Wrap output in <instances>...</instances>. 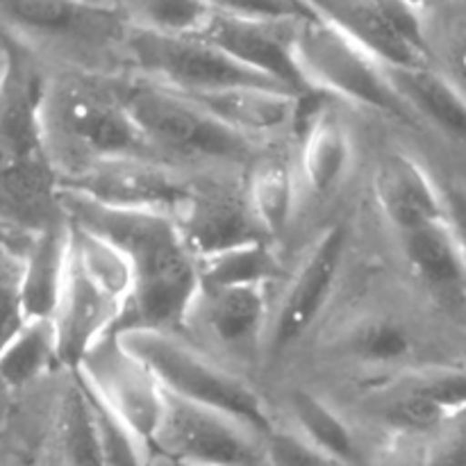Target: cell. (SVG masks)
I'll return each instance as SVG.
<instances>
[{
	"mask_svg": "<svg viewBox=\"0 0 466 466\" xmlns=\"http://www.w3.org/2000/svg\"><path fill=\"white\" fill-rule=\"evenodd\" d=\"M59 200L73 226L103 237L130 267L132 299L116 332L162 330L182 335L200 291V271L176 218L105 208L64 191H59Z\"/></svg>",
	"mask_w": 466,
	"mask_h": 466,
	"instance_id": "cell-1",
	"label": "cell"
},
{
	"mask_svg": "<svg viewBox=\"0 0 466 466\" xmlns=\"http://www.w3.org/2000/svg\"><path fill=\"white\" fill-rule=\"evenodd\" d=\"M41 126L59 177L107 159H159L123 103L116 80L98 73H48Z\"/></svg>",
	"mask_w": 466,
	"mask_h": 466,
	"instance_id": "cell-2",
	"label": "cell"
},
{
	"mask_svg": "<svg viewBox=\"0 0 466 466\" xmlns=\"http://www.w3.org/2000/svg\"><path fill=\"white\" fill-rule=\"evenodd\" d=\"M137 127L162 162L194 173L248 171L264 148L218 121L191 96L139 76L118 77Z\"/></svg>",
	"mask_w": 466,
	"mask_h": 466,
	"instance_id": "cell-3",
	"label": "cell"
},
{
	"mask_svg": "<svg viewBox=\"0 0 466 466\" xmlns=\"http://www.w3.org/2000/svg\"><path fill=\"white\" fill-rule=\"evenodd\" d=\"M130 299L126 258L103 237L71 223L66 278L53 317L64 369H76L94 346L118 330Z\"/></svg>",
	"mask_w": 466,
	"mask_h": 466,
	"instance_id": "cell-4",
	"label": "cell"
},
{
	"mask_svg": "<svg viewBox=\"0 0 466 466\" xmlns=\"http://www.w3.org/2000/svg\"><path fill=\"white\" fill-rule=\"evenodd\" d=\"M116 335L146 362L167 394L230 414L267 437L276 431L280 419L258 387L244 373L205 353L185 335L162 330H126Z\"/></svg>",
	"mask_w": 466,
	"mask_h": 466,
	"instance_id": "cell-5",
	"label": "cell"
},
{
	"mask_svg": "<svg viewBox=\"0 0 466 466\" xmlns=\"http://www.w3.org/2000/svg\"><path fill=\"white\" fill-rule=\"evenodd\" d=\"M5 32L35 53H57L71 68L98 73L127 64L130 23L112 7L89 0H3Z\"/></svg>",
	"mask_w": 466,
	"mask_h": 466,
	"instance_id": "cell-6",
	"label": "cell"
},
{
	"mask_svg": "<svg viewBox=\"0 0 466 466\" xmlns=\"http://www.w3.org/2000/svg\"><path fill=\"white\" fill-rule=\"evenodd\" d=\"M294 55L305 85L312 91L330 96L337 103L369 109L405 127H423L394 91L385 64L317 14L294 25Z\"/></svg>",
	"mask_w": 466,
	"mask_h": 466,
	"instance_id": "cell-7",
	"label": "cell"
},
{
	"mask_svg": "<svg viewBox=\"0 0 466 466\" xmlns=\"http://www.w3.org/2000/svg\"><path fill=\"white\" fill-rule=\"evenodd\" d=\"M353 235L349 218L328 223L305 248L299 264L287 273L273 300L264 371H273L294 355L326 317L344 278L353 250Z\"/></svg>",
	"mask_w": 466,
	"mask_h": 466,
	"instance_id": "cell-8",
	"label": "cell"
},
{
	"mask_svg": "<svg viewBox=\"0 0 466 466\" xmlns=\"http://www.w3.org/2000/svg\"><path fill=\"white\" fill-rule=\"evenodd\" d=\"M428 350L431 339L421 319L394 305L355 309L323 341L326 364L369 380L367 387L440 364Z\"/></svg>",
	"mask_w": 466,
	"mask_h": 466,
	"instance_id": "cell-9",
	"label": "cell"
},
{
	"mask_svg": "<svg viewBox=\"0 0 466 466\" xmlns=\"http://www.w3.org/2000/svg\"><path fill=\"white\" fill-rule=\"evenodd\" d=\"M127 66L132 68V76H139L187 96L217 94V91L239 89V86L285 89L278 82L246 68L221 48L196 35H157V32L130 27Z\"/></svg>",
	"mask_w": 466,
	"mask_h": 466,
	"instance_id": "cell-10",
	"label": "cell"
},
{
	"mask_svg": "<svg viewBox=\"0 0 466 466\" xmlns=\"http://www.w3.org/2000/svg\"><path fill=\"white\" fill-rule=\"evenodd\" d=\"M273 287H203L182 335L235 371L264 369Z\"/></svg>",
	"mask_w": 466,
	"mask_h": 466,
	"instance_id": "cell-11",
	"label": "cell"
},
{
	"mask_svg": "<svg viewBox=\"0 0 466 466\" xmlns=\"http://www.w3.org/2000/svg\"><path fill=\"white\" fill-rule=\"evenodd\" d=\"M367 421L394 440L431 435L466 410V362H440L367 387L358 394Z\"/></svg>",
	"mask_w": 466,
	"mask_h": 466,
	"instance_id": "cell-12",
	"label": "cell"
},
{
	"mask_svg": "<svg viewBox=\"0 0 466 466\" xmlns=\"http://www.w3.org/2000/svg\"><path fill=\"white\" fill-rule=\"evenodd\" d=\"M203 173L153 157H123L91 164L59 177V191L114 209L157 212L177 218Z\"/></svg>",
	"mask_w": 466,
	"mask_h": 466,
	"instance_id": "cell-13",
	"label": "cell"
},
{
	"mask_svg": "<svg viewBox=\"0 0 466 466\" xmlns=\"http://www.w3.org/2000/svg\"><path fill=\"white\" fill-rule=\"evenodd\" d=\"M150 458L189 466H271L267 435L230 414L167 394Z\"/></svg>",
	"mask_w": 466,
	"mask_h": 466,
	"instance_id": "cell-14",
	"label": "cell"
},
{
	"mask_svg": "<svg viewBox=\"0 0 466 466\" xmlns=\"http://www.w3.org/2000/svg\"><path fill=\"white\" fill-rule=\"evenodd\" d=\"M91 394L146 446L150 453L167 410V391L155 373L121 341L105 337L76 367Z\"/></svg>",
	"mask_w": 466,
	"mask_h": 466,
	"instance_id": "cell-15",
	"label": "cell"
},
{
	"mask_svg": "<svg viewBox=\"0 0 466 466\" xmlns=\"http://www.w3.org/2000/svg\"><path fill=\"white\" fill-rule=\"evenodd\" d=\"M305 5L385 66L431 64L423 21L403 0H305Z\"/></svg>",
	"mask_w": 466,
	"mask_h": 466,
	"instance_id": "cell-16",
	"label": "cell"
},
{
	"mask_svg": "<svg viewBox=\"0 0 466 466\" xmlns=\"http://www.w3.org/2000/svg\"><path fill=\"white\" fill-rule=\"evenodd\" d=\"M176 221L196 259L255 241H271L255 217L246 180H230L228 173H203Z\"/></svg>",
	"mask_w": 466,
	"mask_h": 466,
	"instance_id": "cell-17",
	"label": "cell"
},
{
	"mask_svg": "<svg viewBox=\"0 0 466 466\" xmlns=\"http://www.w3.org/2000/svg\"><path fill=\"white\" fill-rule=\"evenodd\" d=\"M335 103V98L319 91L303 96L294 153L308 198H330L353 171L355 137Z\"/></svg>",
	"mask_w": 466,
	"mask_h": 466,
	"instance_id": "cell-18",
	"label": "cell"
},
{
	"mask_svg": "<svg viewBox=\"0 0 466 466\" xmlns=\"http://www.w3.org/2000/svg\"><path fill=\"white\" fill-rule=\"evenodd\" d=\"M391 239L423 299L444 312H466V258L449 218L391 232Z\"/></svg>",
	"mask_w": 466,
	"mask_h": 466,
	"instance_id": "cell-19",
	"label": "cell"
},
{
	"mask_svg": "<svg viewBox=\"0 0 466 466\" xmlns=\"http://www.w3.org/2000/svg\"><path fill=\"white\" fill-rule=\"evenodd\" d=\"M299 23V21H296ZM296 23H258L212 14L196 36L209 41L250 71L278 82L294 94H309L294 55Z\"/></svg>",
	"mask_w": 466,
	"mask_h": 466,
	"instance_id": "cell-20",
	"label": "cell"
},
{
	"mask_svg": "<svg viewBox=\"0 0 466 466\" xmlns=\"http://www.w3.org/2000/svg\"><path fill=\"white\" fill-rule=\"evenodd\" d=\"M373 198L390 232L446 218L440 177L403 150L382 155L373 173Z\"/></svg>",
	"mask_w": 466,
	"mask_h": 466,
	"instance_id": "cell-21",
	"label": "cell"
},
{
	"mask_svg": "<svg viewBox=\"0 0 466 466\" xmlns=\"http://www.w3.org/2000/svg\"><path fill=\"white\" fill-rule=\"evenodd\" d=\"M187 96V94H185ZM208 112L235 132L255 144L294 139L299 126L303 96L285 89H264V86H239V89L217 91V94L191 96Z\"/></svg>",
	"mask_w": 466,
	"mask_h": 466,
	"instance_id": "cell-22",
	"label": "cell"
},
{
	"mask_svg": "<svg viewBox=\"0 0 466 466\" xmlns=\"http://www.w3.org/2000/svg\"><path fill=\"white\" fill-rule=\"evenodd\" d=\"M253 212L271 241H280L289 232L305 198L294 148H264L244 176Z\"/></svg>",
	"mask_w": 466,
	"mask_h": 466,
	"instance_id": "cell-23",
	"label": "cell"
},
{
	"mask_svg": "<svg viewBox=\"0 0 466 466\" xmlns=\"http://www.w3.org/2000/svg\"><path fill=\"white\" fill-rule=\"evenodd\" d=\"M68 246L71 223L64 214L62 218L36 232L25 253L18 258V294L25 321L53 319L57 312L68 267Z\"/></svg>",
	"mask_w": 466,
	"mask_h": 466,
	"instance_id": "cell-24",
	"label": "cell"
},
{
	"mask_svg": "<svg viewBox=\"0 0 466 466\" xmlns=\"http://www.w3.org/2000/svg\"><path fill=\"white\" fill-rule=\"evenodd\" d=\"M385 73L423 127L431 126L446 139L466 146V96L440 68L432 64L385 66Z\"/></svg>",
	"mask_w": 466,
	"mask_h": 466,
	"instance_id": "cell-25",
	"label": "cell"
},
{
	"mask_svg": "<svg viewBox=\"0 0 466 466\" xmlns=\"http://www.w3.org/2000/svg\"><path fill=\"white\" fill-rule=\"evenodd\" d=\"M285 419L282 426L303 437L308 444L344 460L353 466H369V451L362 435L353 426L344 410L328 400L326 396L308 390L291 387L285 394Z\"/></svg>",
	"mask_w": 466,
	"mask_h": 466,
	"instance_id": "cell-26",
	"label": "cell"
},
{
	"mask_svg": "<svg viewBox=\"0 0 466 466\" xmlns=\"http://www.w3.org/2000/svg\"><path fill=\"white\" fill-rule=\"evenodd\" d=\"M53 435L59 466H105L94 396L76 369H66L53 403Z\"/></svg>",
	"mask_w": 466,
	"mask_h": 466,
	"instance_id": "cell-27",
	"label": "cell"
},
{
	"mask_svg": "<svg viewBox=\"0 0 466 466\" xmlns=\"http://www.w3.org/2000/svg\"><path fill=\"white\" fill-rule=\"evenodd\" d=\"M64 371L57 326L53 319H27L5 339L0 376L7 391H25L50 371Z\"/></svg>",
	"mask_w": 466,
	"mask_h": 466,
	"instance_id": "cell-28",
	"label": "cell"
},
{
	"mask_svg": "<svg viewBox=\"0 0 466 466\" xmlns=\"http://www.w3.org/2000/svg\"><path fill=\"white\" fill-rule=\"evenodd\" d=\"M203 287H280L285 262L273 241H255L198 259Z\"/></svg>",
	"mask_w": 466,
	"mask_h": 466,
	"instance_id": "cell-29",
	"label": "cell"
},
{
	"mask_svg": "<svg viewBox=\"0 0 466 466\" xmlns=\"http://www.w3.org/2000/svg\"><path fill=\"white\" fill-rule=\"evenodd\" d=\"M135 30L157 35H198L214 9L208 0H107Z\"/></svg>",
	"mask_w": 466,
	"mask_h": 466,
	"instance_id": "cell-30",
	"label": "cell"
},
{
	"mask_svg": "<svg viewBox=\"0 0 466 466\" xmlns=\"http://www.w3.org/2000/svg\"><path fill=\"white\" fill-rule=\"evenodd\" d=\"M431 64L466 96V3L451 0L423 23Z\"/></svg>",
	"mask_w": 466,
	"mask_h": 466,
	"instance_id": "cell-31",
	"label": "cell"
},
{
	"mask_svg": "<svg viewBox=\"0 0 466 466\" xmlns=\"http://www.w3.org/2000/svg\"><path fill=\"white\" fill-rule=\"evenodd\" d=\"M403 444L412 446L403 466H466V410L431 435L405 440Z\"/></svg>",
	"mask_w": 466,
	"mask_h": 466,
	"instance_id": "cell-32",
	"label": "cell"
},
{
	"mask_svg": "<svg viewBox=\"0 0 466 466\" xmlns=\"http://www.w3.org/2000/svg\"><path fill=\"white\" fill-rule=\"evenodd\" d=\"M94 403L98 412L100 437H103L105 466H150V453L146 446L96 396Z\"/></svg>",
	"mask_w": 466,
	"mask_h": 466,
	"instance_id": "cell-33",
	"label": "cell"
},
{
	"mask_svg": "<svg viewBox=\"0 0 466 466\" xmlns=\"http://www.w3.org/2000/svg\"><path fill=\"white\" fill-rule=\"evenodd\" d=\"M217 14L258 23H296L312 16L305 0H208Z\"/></svg>",
	"mask_w": 466,
	"mask_h": 466,
	"instance_id": "cell-34",
	"label": "cell"
},
{
	"mask_svg": "<svg viewBox=\"0 0 466 466\" xmlns=\"http://www.w3.org/2000/svg\"><path fill=\"white\" fill-rule=\"evenodd\" d=\"M268 464L271 466H353L317 446L308 444L303 437L296 435L278 421L276 431L267 437Z\"/></svg>",
	"mask_w": 466,
	"mask_h": 466,
	"instance_id": "cell-35",
	"label": "cell"
},
{
	"mask_svg": "<svg viewBox=\"0 0 466 466\" xmlns=\"http://www.w3.org/2000/svg\"><path fill=\"white\" fill-rule=\"evenodd\" d=\"M441 196H444L446 218L455 232L460 248L466 258V185L458 177H440Z\"/></svg>",
	"mask_w": 466,
	"mask_h": 466,
	"instance_id": "cell-36",
	"label": "cell"
},
{
	"mask_svg": "<svg viewBox=\"0 0 466 466\" xmlns=\"http://www.w3.org/2000/svg\"><path fill=\"white\" fill-rule=\"evenodd\" d=\"M403 3L408 5V7L412 9V12L417 14L423 23H426L432 14L440 12L441 7H446L451 0H403Z\"/></svg>",
	"mask_w": 466,
	"mask_h": 466,
	"instance_id": "cell-37",
	"label": "cell"
},
{
	"mask_svg": "<svg viewBox=\"0 0 466 466\" xmlns=\"http://www.w3.org/2000/svg\"><path fill=\"white\" fill-rule=\"evenodd\" d=\"M150 466H189V464L173 462V460H167V458H150Z\"/></svg>",
	"mask_w": 466,
	"mask_h": 466,
	"instance_id": "cell-38",
	"label": "cell"
},
{
	"mask_svg": "<svg viewBox=\"0 0 466 466\" xmlns=\"http://www.w3.org/2000/svg\"><path fill=\"white\" fill-rule=\"evenodd\" d=\"M89 3H96V5H107V0H89Z\"/></svg>",
	"mask_w": 466,
	"mask_h": 466,
	"instance_id": "cell-39",
	"label": "cell"
}]
</instances>
